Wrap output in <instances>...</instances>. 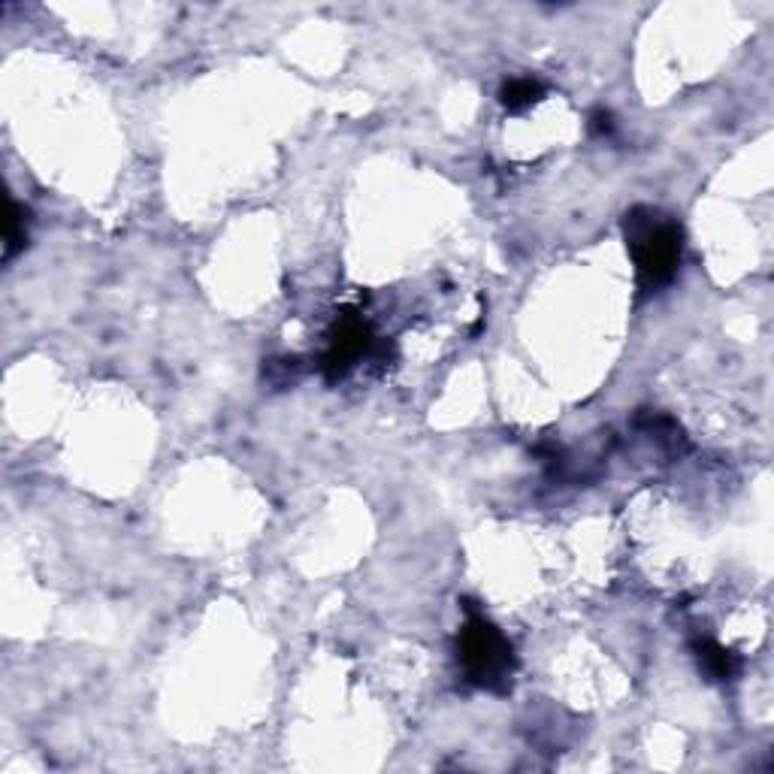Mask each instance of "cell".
Segmentation results:
<instances>
[{
	"label": "cell",
	"instance_id": "1",
	"mask_svg": "<svg viewBox=\"0 0 774 774\" xmlns=\"http://www.w3.org/2000/svg\"><path fill=\"white\" fill-rule=\"evenodd\" d=\"M624 237L636 263V282L641 294H657L678 275L683 254V230L660 209L636 206L624 218Z\"/></svg>",
	"mask_w": 774,
	"mask_h": 774
},
{
	"label": "cell",
	"instance_id": "3",
	"mask_svg": "<svg viewBox=\"0 0 774 774\" xmlns=\"http://www.w3.org/2000/svg\"><path fill=\"white\" fill-rule=\"evenodd\" d=\"M373 352H376L373 327L360 315L348 312L333 324L331 336H327V348H324V357H321V373H324L327 381H339Z\"/></svg>",
	"mask_w": 774,
	"mask_h": 774
},
{
	"label": "cell",
	"instance_id": "5",
	"mask_svg": "<svg viewBox=\"0 0 774 774\" xmlns=\"http://www.w3.org/2000/svg\"><path fill=\"white\" fill-rule=\"evenodd\" d=\"M542 97H545V85L538 80H530V76L509 80L500 88V103L509 113H524V109L535 106Z\"/></svg>",
	"mask_w": 774,
	"mask_h": 774
},
{
	"label": "cell",
	"instance_id": "7",
	"mask_svg": "<svg viewBox=\"0 0 774 774\" xmlns=\"http://www.w3.org/2000/svg\"><path fill=\"white\" fill-rule=\"evenodd\" d=\"M590 127L593 134H611L615 130V118H611V113H605V109H596L590 118Z\"/></svg>",
	"mask_w": 774,
	"mask_h": 774
},
{
	"label": "cell",
	"instance_id": "4",
	"mask_svg": "<svg viewBox=\"0 0 774 774\" xmlns=\"http://www.w3.org/2000/svg\"><path fill=\"white\" fill-rule=\"evenodd\" d=\"M693 653L699 669L705 674L708 681H735L741 672V657L735 650L723 648L714 638H695Z\"/></svg>",
	"mask_w": 774,
	"mask_h": 774
},
{
	"label": "cell",
	"instance_id": "6",
	"mask_svg": "<svg viewBox=\"0 0 774 774\" xmlns=\"http://www.w3.org/2000/svg\"><path fill=\"white\" fill-rule=\"evenodd\" d=\"M24 242H28V212H24L22 206L15 203V200H10V218H7V261H12L19 251L24 249Z\"/></svg>",
	"mask_w": 774,
	"mask_h": 774
},
{
	"label": "cell",
	"instance_id": "2",
	"mask_svg": "<svg viewBox=\"0 0 774 774\" xmlns=\"http://www.w3.org/2000/svg\"><path fill=\"white\" fill-rule=\"evenodd\" d=\"M457 660L472 687L500 695L512 690L514 669H517L512 641L484 615H469L463 624L457 636Z\"/></svg>",
	"mask_w": 774,
	"mask_h": 774
}]
</instances>
